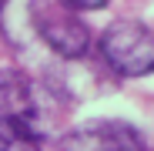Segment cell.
I'll return each instance as SVG.
<instances>
[{
  "instance_id": "cell-5",
  "label": "cell",
  "mask_w": 154,
  "mask_h": 151,
  "mask_svg": "<svg viewBox=\"0 0 154 151\" xmlns=\"http://www.w3.org/2000/svg\"><path fill=\"white\" fill-rule=\"evenodd\" d=\"M57 4H64V7L74 10V14H87V10H104L107 0H57Z\"/></svg>"
},
{
  "instance_id": "cell-1",
  "label": "cell",
  "mask_w": 154,
  "mask_h": 151,
  "mask_svg": "<svg viewBox=\"0 0 154 151\" xmlns=\"http://www.w3.org/2000/svg\"><path fill=\"white\" fill-rule=\"evenodd\" d=\"M23 24L30 27V34L64 61H81L91 50V30L87 24L77 17L74 10H67L57 0H23Z\"/></svg>"
},
{
  "instance_id": "cell-4",
  "label": "cell",
  "mask_w": 154,
  "mask_h": 151,
  "mask_svg": "<svg viewBox=\"0 0 154 151\" xmlns=\"http://www.w3.org/2000/svg\"><path fill=\"white\" fill-rule=\"evenodd\" d=\"M0 151H40L37 131H30L17 118L0 114Z\"/></svg>"
},
{
  "instance_id": "cell-2",
  "label": "cell",
  "mask_w": 154,
  "mask_h": 151,
  "mask_svg": "<svg viewBox=\"0 0 154 151\" xmlns=\"http://www.w3.org/2000/svg\"><path fill=\"white\" fill-rule=\"evenodd\" d=\"M97 54L114 74L121 77H144L154 67V37L151 27L137 17L114 20L111 27L100 34Z\"/></svg>"
},
{
  "instance_id": "cell-6",
  "label": "cell",
  "mask_w": 154,
  "mask_h": 151,
  "mask_svg": "<svg viewBox=\"0 0 154 151\" xmlns=\"http://www.w3.org/2000/svg\"><path fill=\"white\" fill-rule=\"evenodd\" d=\"M0 7H4V0H0Z\"/></svg>"
},
{
  "instance_id": "cell-3",
  "label": "cell",
  "mask_w": 154,
  "mask_h": 151,
  "mask_svg": "<svg viewBox=\"0 0 154 151\" xmlns=\"http://www.w3.org/2000/svg\"><path fill=\"white\" fill-rule=\"evenodd\" d=\"M60 151H147V144L134 124L117 118H100V121L77 124L64 138Z\"/></svg>"
}]
</instances>
